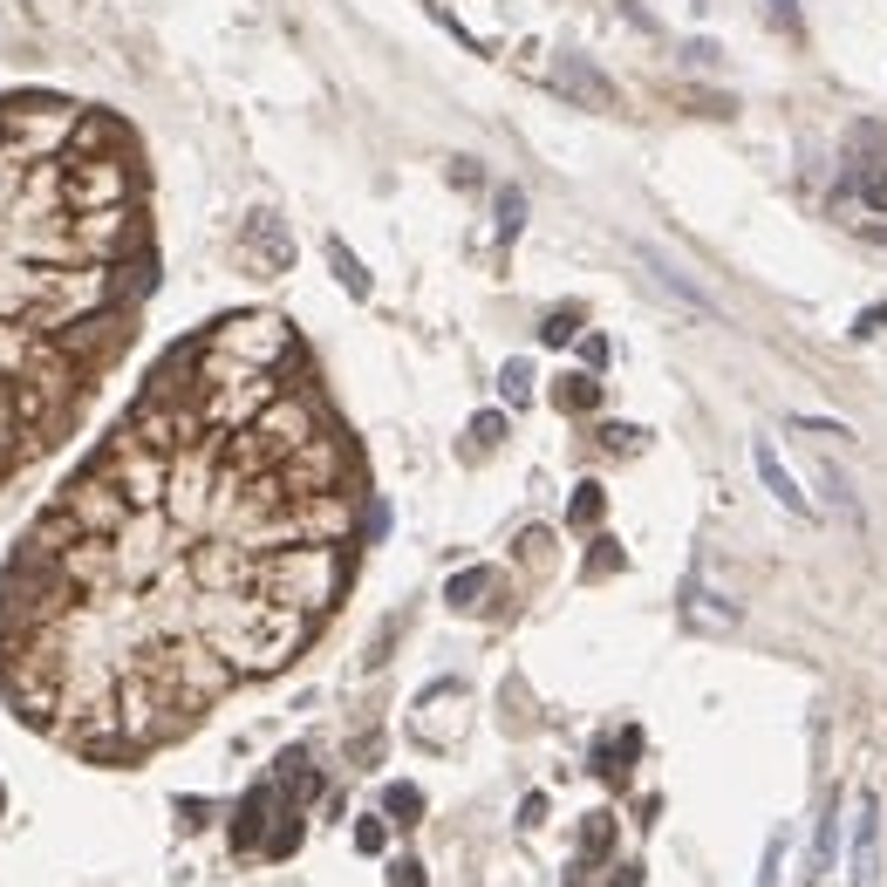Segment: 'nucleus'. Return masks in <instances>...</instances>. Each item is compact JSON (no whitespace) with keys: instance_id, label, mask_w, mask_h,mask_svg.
Instances as JSON below:
<instances>
[{"instance_id":"f257e3e1","label":"nucleus","mask_w":887,"mask_h":887,"mask_svg":"<svg viewBox=\"0 0 887 887\" xmlns=\"http://www.w3.org/2000/svg\"><path fill=\"white\" fill-rule=\"evenodd\" d=\"M383 533L301 328L232 308L157 355L0 567V703L82 765H144L273 683Z\"/></svg>"},{"instance_id":"f03ea898","label":"nucleus","mask_w":887,"mask_h":887,"mask_svg":"<svg viewBox=\"0 0 887 887\" xmlns=\"http://www.w3.org/2000/svg\"><path fill=\"white\" fill-rule=\"evenodd\" d=\"M151 294L144 137L103 103L0 89V492L82 430Z\"/></svg>"},{"instance_id":"7ed1b4c3","label":"nucleus","mask_w":887,"mask_h":887,"mask_svg":"<svg viewBox=\"0 0 887 887\" xmlns=\"http://www.w3.org/2000/svg\"><path fill=\"white\" fill-rule=\"evenodd\" d=\"M239 260L260 273V280H280V273L294 267V232H287V219L280 212H246V226H239Z\"/></svg>"},{"instance_id":"20e7f679","label":"nucleus","mask_w":887,"mask_h":887,"mask_svg":"<svg viewBox=\"0 0 887 887\" xmlns=\"http://www.w3.org/2000/svg\"><path fill=\"white\" fill-rule=\"evenodd\" d=\"M751 464H758V478H765V492H772L785 512H799V519H812V499H806V485L785 471V458H778L772 444H751Z\"/></svg>"},{"instance_id":"39448f33","label":"nucleus","mask_w":887,"mask_h":887,"mask_svg":"<svg viewBox=\"0 0 887 887\" xmlns=\"http://www.w3.org/2000/svg\"><path fill=\"white\" fill-rule=\"evenodd\" d=\"M874 853H881V819H874V799L860 792V806H853V887H874Z\"/></svg>"},{"instance_id":"423d86ee","label":"nucleus","mask_w":887,"mask_h":887,"mask_svg":"<svg viewBox=\"0 0 887 887\" xmlns=\"http://www.w3.org/2000/svg\"><path fill=\"white\" fill-rule=\"evenodd\" d=\"M615 853V812H587L580 819V853H574V881L580 874H594L601 860Z\"/></svg>"},{"instance_id":"0eeeda50","label":"nucleus","mask_w":887,"mask_h":887,"mask_svg":"<svg viewBox=\"0 0 887 887\" xmlns=\"http://www.w3.org/2000/svg\"><path fill=\"white\" fill-rule=\"evenodd\" d=\"M560 89L567 96H587L594 110H615V82L601 76V69H587L580 55H560Z\"/></svg>"},{"instance_id":"6e6552de","label":"nucleus","mask_w":887,"mask_h":887,"mask_svg":"<svg viewBox=\"0 0 887 887\" xmlns=\"http://www.w3.org/2000/svg\"><path fill=\"white\" fill-rule=\"evenodd\" d=\"M833 847H840V799H826L819 826H812V853H806V874H799V887H812L826 867H833Z\"/></svg>"},{"instance_id":"1a4fd4ad","label":"nucleus","mask_w":887,"mask_h":887,"mask_svg":"<svg viewBox=\"0 0 887 887\" xmlns=\"http://www.w3.org/2000/svg\"><path fill=\"white\" fill-rule=\"evenodd\" d=\"M635 751H642V731L628 724V731H615V737H601L594 744V772L608 778V785H621L628 778V765H635Z\"/></svg>"},{"instance_id":"9d476101","label":"nucleus","mask_w":887,"mask_h":887,"mask_svg":"<svg viewBox=\"0 0 887 887\" xmlns=\"http://www.w3.org/2000/svg\"><path fill=\"white\" fill-rule=\"evenodd\" d=\"M492 587H499V574H492V567H471V574H458L451 587H444V601H451L458 615H485V608H492V601H485Z\"/></svg>"},{"instance_id":"9b49d317","label":"nucleus","mask_w":887,"mask_h":887,"mask_svg":"<svg viewBox=\"0 0 887 887\" xmlns=\"http://www.w3.org/2000/svg\"><path fill=\"white\" fill-rule=\"evenodd\" d=\"M847 185L860 205H874V212H887V157H853Z\"/></svg>"},{"instance_id":"f8f14e48","label":"nucleus","mask_w":887,"mask_h":887,"mask_svg":"<svg viewBox=\"0 0 887 887\" xmlns=\"http://www.w3.org/2000/svg\"><path fill=\"white\" fill-rule=\"evenodd\" d=\"M328 267H335V280H342V287L355 294V301H369V287H376V280H369V267H362V260L348 253L342 239H328Z\"/></svg>"},{"instance_id":"ddd939ff","label":"nucleus","mask_w":887,"mask_h":887,"mask_svg":"<svg viewBox=\"0 0 887 887\" xmlns=\"http://www.w3.org/2000/svg\"><path fill=\"white\" fill-rule=\"evenodd\" d=\"M553 403H560L567 417H587V410H601V383H594V376H560Z\"/></svg>"},{"instance_id":"4468645a","label":"nucleus","mask_w":887,"mask_h":887,"mask_svg":"<svg viewBox=\"0 0 887 887\" xmlns=\"http://www.w3.org/2000/svg\"><path fill=\"white\" fill-rule=\"evenodd\" d=\"M383 812H389V826H417L424 792H417V785H389V792H383Z\"/></svg>"},{"instance_id":"2eb2a0df","label":"nucleus","mask_w":887,"mask_h":887,"mask_svg":"<svg viewBox=\"0 0 887 887\" xmlns=\"http://www.w3.org/2000/svg\"><path fill=\"white\" fill-rule=\"evenodd\" d=\"M601 512H608V492H601V485H580L574 492V505H567V526H601Z\"/></svg>"},{"instance_id":"dca6fc26","label":"nucleus","mask_w":887,"mask_h":887,"mask_svg":"<svg viewBox=\"0 0 887 887\" xmlns=\"http://www.w3.org/2000/svg\"><path fill=\"white\" fill-rule=\"evenodd\" d=\"M499 396L519 410V403H533V362H505L499 369Z\"/></svg>"},{"instance_id":"f3484780","label":"nucleus","mask_w":887,"mask_h":887,"mask_svg":"<svg viewBox=\"0 0 887 887\" xmlns=\"http://www.w3.org/2000/svg\"><path fill=\"white\" fill-rule=\"evenodd\" d=\"M574 335H580V314H546V328H540L546 348H567Z\"/></svg>"},{"instance_id":"a211bd4d","label":"nucleus","mask_w":887,"mask_h":887,"mask_svg":"<svg viewBox=\"0 0 887 887\" xmlns=\"http://www.w3.org/2000/svg\"><path fill=\"white\" fill-rule=\"evenodd\" d=\"M621 567V546L615 540H594V553H587V580H608Z\"/></svg>"},{"instance_id":"6ab92c4d","label":"nucleus","mask_w":887,"mask_h":887,"mask_svg":"<svg viewBox=\"0 0 887 887\" xmlns=\"http://www.w3.org/2000/svg\"><path fill=\"white\" fill-rule=\"evenodd\" d=\"M519 226H526V198H519V192H512V185H505V192H499V232H505V239H512V232H519Z\"/></svg>"},{"instance_id":"aec40b11","label":"nucleus","mask_w":887,"mask_h":887,"mask_svg":"<svg viewBox=\"0 0 887 887\" xmlns=\"http://www.w3.org/2000/svg\"><path fill=\"white\" fill-rule=\"evenodd\" d=\"M355 847H362V853H383L389 847V826H383V819H355Z\"/></svg>"},{"instance_id":"412c9836","label":"nucleus","mask_w":887,"mask_h":887,"mask_svg":"<svg viewBox=\"0 0 887 887\" xmlns=\"http://www.w3.org/2000/svg\"><path fill=\"white\" fill-rule=\"evenodd\" d=\"M499 437H505V417H499V410H485V417L471 424V444H478V451H492Z\"/></svg>"},{"instance_id":"4be33fe9","label":"nucleus","mask_w":887,"mask_h":887,"mask_svg":"<svg viewBox=\"0 0 887 887\" xmlns=\"http://www.w3.org/2000/svg\"><path fill=\"white\" fill-rule=\"evenodd\" d=\"M881 328H887V308L874 301V308H860V321H853V342H874Z\"/></svg>"},{"instance_id":"5701e85b","label":"nucleus","mask_w":887,"mask_h":887,"mask_svg":"<svg viewBox=\"0 0 887 887\" xmlns=\"http://www.w3.org/2000/svg\"><path fill=\"white\" fill-rule=\"evenodd\" d=\"M389 887H430L424 881V860H389Z\"/></svg>"},{"instance_id":"b1692460","label":"nucleus","mask_w":887,"mask_h":887,"mask_svg":"<svg viewBox=\"0 0 887 887\" xmlns=\"http://www.w3.org/2000/svg\"><path fill=\"white\" fill-rule=\"evenodd\" d=\"M601 444H608V451H635V444H642V430H628V424H608V430H601Z\"/></svg>"},{"instance_id":"393cba45","label":"nucleus","mask_w":887,"mask_h":887,"mask_svg":"<svg viewBox=\"0 0 887 887\" xmlns=\"http://www.w3.org/2000/svg\"><path fill=\"white\" fill-rule=\"evenodd\" d=\"M778 867H785V833L765 847V881H758V887H778Z\"/></svg>"},{"instance_id":"a878e982","label":"nucleus","mask_w":887,"mask_h":887,"mask_svg":"<svg viewBox=\"0 0 887 887\" xmlns=\"http://www.w3.org/2000/svg\"><path fill=\"white\" fill-rule=\"evenodd\" d=\"M799 437H847V424H826V417H799Z\"/></svg>"},{"instance_id":"bb28decb","label":"nucleus","mask_w":887,"mask_h":887,"mask_svg":"<svg viewBox=\"0 0 887 887\" xmlns=\"http://www.w3.org/2000/svg\"><path fill=\"white\" fill-rule=\"evenodd\" d=\"M540 819H546V792H533V799L519 806V826H540Z\"/></svg>"},{"instance_id":"cd10ccee","label":"nucleus","mask_w":887,"mask_h":887,"mask_svg":"<svg viewBox=\"0 0 887 887\" xmlns=\"http://www.w3.org/2000/svg\"><path fill=\"white\" fill-rule=\"evenodd\" d=\"M580 355H587V369H601V362H608V342H601V335H587V342H580Z\"/></svg>"},{"instance_id":"c85d7f7f","label":"nucleus","mask_w":887,"mask_h":887,"mask_svg":"<svg viewBox=\"0 0 887 887\" xmlns=\"http://www.w3.org/2000/svg\"><path fill=\"white\" fill-rule=\"evenodd\" d=\"M615 887H642V867H615Z\"/></svg>"},{"instance_id":"c756f323","label":"nucleus","mask_w":887,"mask_h":887,"mask_svg":"<svg viewBox=\"0 0 887 887\" xmlns=\"http://www.w3.org/2000/svg\"><path fill=\"white\" fill-rule=\"evenodd\" d=\"M867 239H874V246H887V226H867Z\"/></svg>"},{"instance_id":"7c9ffc66","label":"nucleus","mask_w":887,"mask_h":887,"mask_svg":"<svg viewBox=\"0 0 887 887\" xmlns=\"http://www.w3.org/2000/svg\"><path fill=\"white\" fill-rule=\"evenodd\" d=\"M0 806H7V799H0Z\"/></svg>"}]
</instances>
